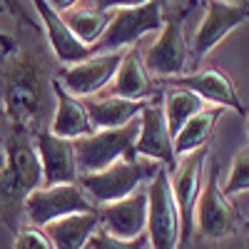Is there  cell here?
Here are the masks:
<instances>
[{"mask_svg":"<svg viewBox=\"0 0 249 249\" xmlns=\"http://www.w3.org/2000/svg\"><path fill=\"white\" fill-rule=\"evenodd\" d=\"M50 57L40 43V33L33 43H18L10 55H3L0 68V117H5L13 135L35 137L45 127V110L50 105L53 80Z\"/></svg>","mask_w":249,"mask_h":249,"instance_id":"cell-1","label":"cell"},{"mask_svg":"<svg viewBox=\"0 0 249 249\" xmlns=\"http://www.w3.org/2000/svg\"><path fill=\"white\" fill-rule=\"evenodd\" d=\"M5 150V164L0 167V222L15 234L25 227V199L43 187V167L33 137L10 135Z\"/></svg>","mask_w":249,"mask_h":249,"instance_id":"cell-2","label":"cell"},{"mask_svg":"<svg viewBox=\"0 0 249 249\" xmlns=\"http://www.w3.org/2000/svg\"><path fill=\"white\" fill-rule=\"evenodd\" d=\"M102 10H112V20L95 45V53H117L127 50L144 35L157 33L164 25V3L147 0V3H95Z\"/></svg>","mask_w":249,"mask_h":249,"instance_id":"cell-3","label":"cell"},{"mask_svg":"<svg viewBox=\"0 0 249 249\" xmlns=\"http://www.w3.org/2000/svg\"><path fill=\"white\" fill-rule=\"evenodd\" d=\"M140 135V117L117 130H95L88 137L72 140L75 162L80 175H95L107 170L120 160H137L135 157V140Z\"/></svg>","mask_w":249,"mask_h":249,"instance_id":"cell-4","label":"cell"},{"mask_svg":"<svg viewBox=\"0 0 249 249\" xmlns=\"http://www.w3.org/2000/svg\"><path fill=\"white\" fill-rule=\"evenodd\" d=\"M160 164L152 160H120L110 164L107 170L95 175H80L77 184L85 190V195L97 204H112L124 197H130L140 190V184L152 182Z\"/></svg>","mask_w":249,"mask_h":249,"instance_id":"cell-5","label":"cell"},{"mask_svg":"<svg viewBox=\"0 0 249 249\" xmlns=\"http://www.w3.org/2000/svg\"><path fill=\"white\" fill-rule=\"evenodd\" d=\"M195 227L202 239H227L237 234L239 227V212L232 204V199L222 192L219 182V164L210 157L204 172V184L197 199V212H195Z\"/></svg>","mask_w":249,"mask_h":249,"instance_id":"cell-6","label":"cell"},{"mask_svg":"<svg viewBox=\"0 0 249 249\" xmlns=\"http://www.w3.org/2000/svg\"><path fill=\"white\" fill-rule=\"evenodd\" d=\"M212 152L210 144L199 147L190 155H184V160L177 164L175 179L172 182V195L177 202V212H179V247L177 249H190L195 239V212H197V199L204 184V172H207V162H210Z\"/></svg>","mask_w":249,"mask_h":249,"instance_id":"cell-7","label":"cell"},{"mask_svg":"<svg viewBox=\"0 0 249 249\" xmlns=\"http://www.w3.org/2000/svg\"><path fill=\"white\" fill-rule=\"evenodd\" d=\"M190 10H192V5L177 8L172 18L164 20L157 40L147 48V53H142L144 68H147L150 75H157L160 82L179 77L187 68L190 48H187V37H184V18Z\"/></svg>","mask_w":249,"mask_h":249,"instance_id":"cell-8","label":"cell"},{"mask_svg":"<svg viewBox=\"0 0 249 249\" xmlns=\"http://www.w3.org/2000/svg\"><path fill=\"white\" fill-rule=\"evenodd\" d=\"M147 239L155 249L179 247V212L172 195L170 170L160 164L147 184Z\"/></svg>","mask_w":249,"mask_h":249,"instance_id":"cell-9","label":"cell"},{"mask_svg":"<svg viewBox=\"0 0 249 249\" xmlns=\"http://www.w3.org/2000/svg\"><path fill=\"white\" fill-rule=\"evenodd\" d=\"M88 212H97V204L85 195L80 184L40 187L25 199V214L33 222V227H40V230L55 219Z\"/></svg>","mask_w":249,"mask_h":249,"instance_id":"cell-10","label":"cell"},{"mask_svg":"<svg viewBox=\"0 0 249 249\" xmlns=\"http://www.w3.org/2000/svg\"><path fill=\"white\" fill-rule=\"evenodd\" d=\"M122 57H124V50H117V53H97V55H92L88 60L77 62V65L57 70L55 77H57V82L70 95H75L80 100L82 97H92L95 92H100L117 75Z\"/></svg>","mask_w":249,"mask_h":249,"instance_id":"cell-11","label":"cell"},{"mask_svg":"<svg viewBox=\"0 0 249 249\" xmlns=\"http://www.w3.org/2000/svg\"><path fill=\"white\" fill-rule=\"evenodd\" d=\"M204 20L199 30L195 33L192 55L195 60H202L210 50H214L222 40L230 35L234 28L249 20V0L244 3H224V0H212L204 3Z\"/></svg>","mask_w":249,"mask_h":249,"instance_id":"cell-12","label":"cell"},{"mask_svg":"<svg viewBox=\"0 0 249 249\" xmlns=\"http://www.w3.org/2000/svg\"><path fill=\"white\" fill-rule=\"evenodd\" d=\"M135 157L162 162L167 170H175L177 157L172 150V135L167 127V120H164L160 95H155L140 112V135L135 140Z\"/></svg>","mask_w":249,"mask_h":249,"instance_id":"cell-13","label":"cell"},{"mask_svg":"<svg viewBox=\"0 0 249 249\" xmlns=\"http://www.w3.org/2000/svg\"><path fill=\"white\" fill-rule=\"evenodd\" d=\"M33 140H35L40 167H43V187L77 184L80 172H77V162H75L72 140L55 137L50 130H40Z\"/></svg>","mask_w":249,"mask_h":249,"instance_id":"cell-14","label":"cell"},{"mask_svg":"<svg viewBox=\"0 0 249 249\" xmlns=\"http://www.w3.org/2000/svg\"><path fill=\"white\" fill-rule=\"evenodd\" d=\"M100 227L117 239H137L147 234V190H137L135 195L120 202L97 207Z\"/></svg>","mask_w":249,"mask_h":249,"instance_id":"cell-15","label":"cell"},{"mask_svg":"<svg viewBox=\"0 0 249 249\" xmlns=\"http://www.w3.org/2000/svg\"><path fill=\"white\" fill-rule=\"evenodd\" d=\"M155 85L184 88V90H192L195 95H199L202 100L217 102V107H234L242 115L247 112L239 95H237L234 80L217 65L207 68L202 72H195V75H179V77H172V80H162V82H155Z\"/></svg>","mask_w":249,"mask_h":249,"instance_id":"cell-16","label":"cell"},{"mask_svg":"<svg viewBox=\"0 0 249 249\" xmlns=\"http://www.w3.org/2000/svg\"><path fill=\"white\" fill-rule=\"evenodd\" d=\"M33 8L40 15V20H43V30L48 35V45L53 48V53H55V57L60 62H65V65H77V62L97 55L95 48L82 45L80 40L72 35V30L65 25V20H62L60 13L53 8V3H48V0H35Z\"/></svg>","mask_w":249,"mask_h":249,"instance_id":"cell-17","label":"cell"},{"mask_svg":"<svg viewBox=\"0 0 249 249\" xmlns=\"http://www.w3.org/2000/svg\"><path fill=\"white\" fill-rule=\"evenodd\" d=\"M53 95H55V115L50 120V132L55 137L62 140H80V137H88L95 132V127L90 124L88 110H85V102L80 97L70 95L65 88L57 82V77L53 80Z\"/></svg>","mask_w":249,"mask_h":249,"instance_id":"cell-18","label":"cell"},{"mask_svg":"<svg viewBox=\"0 0 249 249\" xmlns=\"http://www.w3.org/2000/svg\"><path fill=\"white\" fill-rule=\"evenodd\" d=\"M110 95L122 97V100H135V102L152 100L157 95L155 80L150 77L147 68H144L142 50L137 45L124 50V57L120 62V70L115 75V82L110 85Z\"/></svg>","mask_w":249,"mask_h":249,"instance_id":"cell-19","label":"cell"},{"mask_svg":"<svg viewBox=\"0 0 249 249\" xmlns=\"http://www.w3.org/2000/svg\"><path fill=\"white\" fill-rule=\"evenodd\" d=\"M82 102H85L90 124L95 130H117V127L130 124L132 120H137L150 100L135 102V100H122V97H115V95H105V97H88Z\"/></svg>","mask_w":249,"mask_h":249,"instance_id":"cell-20","label":"cell"},{"mask_svg":"<svg viewBox=\"0 0 249 249\" xmlns=\"http://www.w3.org/2000/svg\"><path fill=\"white\" fill-rule=\"evenodd\" d=\"M97 227H100L97 212H88V214H70L55 219L45 227V232L55 244V249H85L90 237L97 232Z\"/></svg>","mask_w":249,"mask_h":249,"instance_id":"cell-21","label":"cell"},{"mask_svg":"<svg viewBox=\"0 0 249 249\" xmlns=\"http://www.w3.org/2000/svg\"><path fill=\"white\" fill-rule=\"evenodd\" d=\"M60 18L65 20V25L72 30V35L82 45L95 48L110 25L112 10H102L97 5L95 8H68L60 13Z\"/></svg>","mask_w":249,"mask_h":249,"instance_id":"cell-22","label":"cell"},{"mask_svg":"<svg viewBox=\"0 0 249 249\" xmlns=\"http://www.w3.org/2000/svg\"><path fill=\"white\" fill-rule=\"evenodd\" d=\"M227 107H204L202 112H197L184 127L177 132V137L172 140V150H175V157L179 155H190L199 147H207L212 132H214V124L222 120Z\"/></svg>","mask_w":249,"mask_h":249,"instance_id":"cell-23","label":"cell"},{"mask_svg":"<svg viewBox=\"0 0 249 249\" xmlns=\"http://www.w3.org/2000/svg\"><path fill=\"white\" fill-rule=\"evenodd\" d=\"M162 110H164V120H167V127L172 140L177 137V132L190 122L197 112L204 110V100L199 95H195L192 90L184 88H167L162 95Z\"/></svg>","mask_w":249,"mask_h":249,"instance_id":"cell-24","label":"cell"},{"mask_svg":"<svg viewBox=\"0 0 249 249\" xmlns=\"http://www.w3.org/2000/svg\"><path fill=\"white\" fill-rule=\"evenodd\" d=\"M247 190H249V147H242L232 157V170H230L227 182L222 184V192L232 199Z\"/></svg>","mask_w":249,"mask_h":249,"instance_id":"cell-25","label":"cell"},{"mask_svg":"<svg viewBox=\"0 0 249 249\" xmlns=\"http://www.w3.org/2000/svg\"><path fill=\"white\" fill-rule=\"evenodd\" d=\"M147 244H150L147 234H140L137 239H117L102 230V227H97V232L90 237L85 249H144Z\"/></svg>","mask_w":249,"mask_h":249,"instance_id":"cell-26","label":"cell"},{"mask_svg":"<svg viewBox=\"0 0 249 249\" xmlns=\"http://www.w3.org/2000/svg\"><path fill=\"white\" fill-rule=\"evenodd\" d=\"M13 237H15V249H55L48 232L40 230V227H33V224L20 227Z\"/></svg>","mask_w":249,"mask_h":249,"instance_id":"cell-27","label":"cell"},{"mask_svg":"<svg viewBox=\"0 0 249 249\" xmlns=\"http://www.w3.org/2000/svg\"><path fill=\"white\" fill-rule=\"evenodd\" d=\"M15 45H18V40H15L13 35H8V33L0 30V48H3V55H10V53L15 50Z\"/></svg>","mask_w":249,"mask_h":249,"instance_id":"cell-28","label":"cell"},{"mask_svg":"<svg viewBox=\"0 0 249 249\" xmlns=\"http://www.w3.org/2000/svg\"><path fill=\"white\" fill-rule=\"evenodd\" d=\"M244 117H247V135H249V110L244 112Z\"/></svg>","mask_w":249,"mask_h":249,"instance_id":"cell-29","label":"cell"},{"mask_svg":"<svg viewBox=\"0 0 249 249\" xmlns=\"http://www.w3.org/2000/svg\"><path fill=\"white\" fill-rule=\"evenodd\" d=\"M3 164H5V155H3V152H0V167H3Z\"/></svg>","mask_w":249,"mask_h":249,"instance_id":"cell-30","label":"cell"},{"mask_svg":"<svg viewBox=\"0 0 249 249\" xmlns=\"http://www.w3.org/2000/svg\"><path fill=\"white\" fill-rule=\"evenodd\" d=\"M247 249H249V242H247Z\"/></svg>","mask_w":249,"mask_h":249,"instance_id":"cell-31","label":"cell"}]
</instances>
